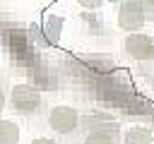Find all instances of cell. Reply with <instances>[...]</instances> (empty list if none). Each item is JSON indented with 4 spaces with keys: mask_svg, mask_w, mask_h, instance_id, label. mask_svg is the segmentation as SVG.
<instances>
[{
    "mask_svg": "<svg viewBox=\"0 0 154 144\" xmlns=\"http://www.w3.org/2000/svg\"><path fill=\"white\" fill-rule=\"evenodd\" d=\"M154 137L147 127H130L123 134V144H152Z\"/></svg>",
    "mask_w": 154,
    "mask_h": 144,
    "instance_id": "6",
    "label": "cell"
},
{
    "mask_svg": "<svg viewBox=\"0 0 154 144\" xmlns=\"http://www.w3.org/2000/svg\"><path fill=\"white\" fill-rule=\"evenodd\" d=\"M31 144H55V142H53L51 137H38V139H34Z\"/></svg>",
    "mask_w": 154,
    "mask_h": 144,
    "instance_id": "9",
    "label": "cell"
},
{
    "mask_svg": "<svg viewBox=\"0 0 154 144\" xmlns=\"http://www.w3.org/2000/svg\"><path fill=\"white\" fill-rule=\"evenodd\" d=\"M2 106H5V91L0 89V110H2Z\"/></svg>",
    "mask_w": 154,
    "mask_h": 144,
    "instance_id": "11",
    "label": "cell"
},
{
    "mask_svg": "<svg viewBox=\"0 0 154 144\" xmlns=\"http://www.w3.org/2000/svg\"><path fill=\"white\" fill-rule=\"evenodd\" d=\"M144 24V7L140 0H123L118 7V26L125 31H137Z\"/></svg>",
    "mask_w": 154,
    "mask_h": 144,
    "instance_id": "3",
    "label": "cell"
},
{
    "mask_svg": "<svg viewBox=\"0 0 154 144\" xmlns=\"http://www.w3.org/2000/svg\"><path fill=\"white\" fill-rule=\"evenodd\" d=\"M7 46H10V50H12V55H14V60H19V62H26L29 60V43H26V36L22 34V31H12L10 36H7Z\"/></svg>",
    "mask_w": 154,
    "mask_h": 144,
    "instance_id": "5",
    "label": "cell"
},
{
    "mask_svg": "<svg viewBox=\"0 0 154 144\" xmlns=\"http://www.w3.org/2000/svg\"><path fill=\"white\" fill-rule=\"evenodd\" d=\"M0 144H19V127L12 120H0Z\"/></svg>",
    "mask_w": 154,
    "mask_h": 144,
    "instance_id": "7",
    "label": "cell"
},
{
    "mask_svg": "<svg viewBox=\"0 0 154 144\" xmlns=\"http://www.w3.org/2000/svg\"><path fill=\"white\" fill-rule=\"evenodd\" d=\"M125 53L135 60H149L154 58V41L147 34H130L125 38Z\"/></svg>",
    "mask_w": 154,
    "mask_h": 144,
    "instance_id": "4",
    "label": "cell"
},
{
    "mask_svg": "<svg viewBox=\"0 0 154 144\" xmlns=\"http://www.w3.org/2000/svg\"><path fill=\"white\" fill-rule=\"evenodd\" d=\"M149 2H152V5H154V0H149Z\"/></svg>",
    "mask_w": 154,
    "mask_h": 144,
    "instance_id": "12",
    "label": "cell"
},
{
    "mask_svg": "<svg viewBox=\"0 0 154 144\" xmlns=\"http://www.w3.org/2000/svg\"><path fill=\"white\" fill-rule=\"evenodd\" d=\"M10 101H12V108L22 115H31L38 110L41 106V91L31 84H14L12 94H10Z\"/></svg>",
    "mask_w": 154,
    "mask_h": 144,
    "instance_id": "1",
    "label": "cell"
},
{
    "mask_svg": "<svg viewBox=\"0 0 154 144\" xmlns=\"http://www.w3.org/2000/svg\"><path fill=\"white\" fill-rule=\"evenodd\" d=\"M101 0H79V5H84V7H96Z\"/></svg>",
    "mask_w": 154,
    "mask_h": 144,
    "instance_id": "10",
    "label": "cell"
},
{
    "mask_svg": "<svg viewBox=\"0 0 154 144\" xmlns=\"http://www.w3.org/2000/svg\"><path fill=\"white\" fill-rule=\"evenodd\" d=\"M77 122H79V115L75 108L70 106H53L51 113H48V125L53 132L58 134H70L77 130Z\"/></svg>",
    "mask_w": 154,
    "mask_h": 144,
    "instance_id": "2",
    "label": "cell"
},
{
    "mask_svg": "<svg viewBox=\"0 0 154 144\" xmlns=\"http://www.w3.org/2000/svg\"><path fill=\"white\" fill-rule=\"evenodd\" d=\"M84 144H116V142H113V137L106 134V132H89V134L84 137Z\"/></svg>",
    "mask_w": 154,
    "mask_h": 144,
    "instance_id": "8",
    "label": "cell"
}]
</instances>
